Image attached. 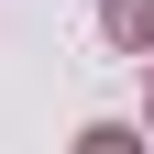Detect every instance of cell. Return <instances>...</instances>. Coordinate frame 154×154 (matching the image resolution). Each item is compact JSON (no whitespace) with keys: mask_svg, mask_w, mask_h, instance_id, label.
Masks as SVG:
<instances>
[{"mask_svg":"<svg viewBox=\"0 0 154 154\" xmlns=\"http://www.w3.org/2000/svg\"><path fill=\"white\" fill-rule=\"evenodd\" d=\"M110 33L121 44H154V0H110Z\"/></svg>","mask_w":154,"mask_h":154,"instance_id":"cell-1","label":"cell"},{"mask_svg":"<svg viewBox=\"0 0 154 154\" xmlns=\"http://www.w3.org/2000/svg\"><path fill=\"white\" fill-rule=\"evenodd\" d=\"M88 154H132V132H110V121H99V132H88Z\"/></svg>","mask_w":154,"mask_h":154,"instance_id":"cell-2","label":"cell"}]
</instances>
